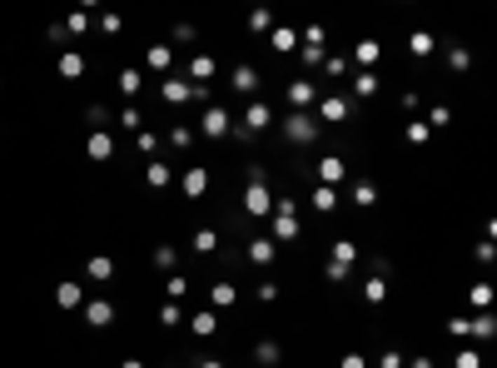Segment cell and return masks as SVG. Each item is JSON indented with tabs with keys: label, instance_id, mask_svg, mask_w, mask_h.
I'll return each instance as SVG.
<instances>
[{
	"label": "cell",
	"instance_id": "6da1fadb",
	"mask_svg": "<svg viewBox=\"0 0 497 368\" xmlns=\"http://www.w3.org/2000/svg\"><path fill=\"white\" fill-rule=\"evenodd\" d=\"M284 139H294V144H313V139H318V120H313V110H294V115L284 120Z\"/></svg>",
	"mask_w": 497,
	"mask_h": 368
},
{
	"label": "cell",
	"instance_id": "7a4b0ae2",
	"mask_svg": "<svg viewBox=\"0 0 497 368\" xmlns=\"http://www.w3.org/2000/svg\"><path fill=\"white\" fill-rule=\"evenodd\" d=\"M244 209H249L254 219H268V214H273V194H268V184H249V189H244Z\"/></svg>",
	"mask_w": 497,
	"mask_h": 368
},
{
	"label": "cell",
	"instance_id": "3957f363",
	"mask_svg": "<svg viewBox=\"0 0 497 368\" xmlns=\"http://www.w3.org/2000/svg\"><path fill=\"white\" fill-rule=\"evenodd\" d=\"M199 130H204L209 139H224V135L234 130V120H229V110H219V104H209V110H204V120H199Z\"/></svg>",
	"mask_w": 497,
	"mask_h": 368
},
{
	"label": "cell",
	"instance_id": "277c9868",
	"mask_svg": "<svg viewBox=\"0 0 497 368\" xmlns=\"http://www.w3.org/2000/svg\"><path fill=\"white\" fill-rule=\"evenodd\" d=\"M318 115L339 125V120H348V115H353V100H348V95H328V100H318Z\"/></svg>",
	"mask_w": 497,
	"mask_h": 368
},
{
	"label": "cell",
	"instance_id": "5b68a950",
	"mask_svg": "<svg viewBox=\"0 0 497 368\" xmlns=\"http://www.w3.org/2000/svg\"><path fill=\"white\" fill-rule=\"evenodd\" d=\"M289 104H294V110H313V104H318V85L313 80H294L289 85Z\"/></svg>",
	"mask_w": 497,
	"mask_h": 368
},
{
	"label": "cell",
	"instance_id": "8992f818",
	"mask_svg": "<svg viewBox=\"0 0 497 368\" xmlns=\"http://www.w3.org/2000/svg\"><path fill=\"white\" fill-rule=\"evenodd\" d=\"M85 324H90V329H109V324H115V304H109V299L85 304Z\"/></svg>",
	"mask_w": 497,
	"mask_h": 368
},
{
	"label": "cell",
	"instance_id": "52a82bcc",
	"mask_svg": "<svg viewBox=\"0 0 497 368\" xmlns=\"http://www.w3.org/2000/svg\"><path fill=\"white\" fill-rule=\"evenodd\" d=\"M318 179L334 189V184H343V179H348V165L339 160V154H328V160H318Z\"/></svg>",
	"mask_w": 497,
	"mask_h": 368
},
{
	"label": "cell",
	"instance_id": "ba28073f",
	"mask_svg": "<svg viewBox=\"0 0 497 368\" xmlns=\"http://www.w3.org/2000/svg\"><path fill=\"white\" fill-rule=\"evenodd\" d=\"M268 120H273V110H268V104H264V100H254V104H249V110H244V130H249V135H259V130H268Z\"/></svg>",
	"mask_w": 497,
	"mask_h": 368
},
{
	"label": "cell",
	"instance_id": "9c48e42d",
	"mask_svg": "<svg viewBox=\"0 0 497 368\" xmlns=\"http://www.w3.org/2000/svg\"><path fill=\"white\" fill-rule=\"evenodd\" d=\"M55 304H60V308H70V313H75V308H85V289H80L75 279H65L60 289H55Z\"/></svg>",
	"mask_w": 497,
	"mask_h": 368
},
{
	"label": "cell",
	"instance_id": "30bf717a",
	"mask_svg": "<svg viewBox=\"0 0 497 368\" xmlns=\"http://www.w3.org/2000/svg\"><path fill=\"white\" fill-rule=\"evenodd\" d=\"M85 274H90L95 284H109V279H115V259H109V254H95L90 264H85Z\"/></svg>",
	"mask_w": 497,
	"mask_h": 368
},
{
	"label": "cell",
	"instance_id": "8fae6325",
	"mask_svg": "<svg viewBox=\"0 0 497 368\" xmlns=\"http://www.w3.org/2000/svg\"><path fill=\"white\" fill-rule=\"evenodd\" d=\"M229 85H234L239 95H254V90H259V70H254V65H234Z\"/></svg>",
	"mask_w": 497,
	"mask_h": 368
},
{
	"label": "cell",
	"instance_id": "7c38bea8",
	"mask_svg": "<svg viewBox=\"0 0 497 368\" xmlns=\"http://www.w3.org/2000/svg\"><path fill=\"white\" fill-rule=\"evenodd\" d=\"M85 149H90V160H115V139H109V135H104V130H95V135H90V144H85Z\"/></svg>",
	"mask_w": 497,
	"mask_h": 368
},
{
	"label": "cell",
	"instance_id": "4fadbf2b",
	"mask_svg": "<svg viewBox=\"0 0 497 368\" xmlns=\"http://www.w3.org/2000/svg\"><path fill=\"white\" fill-rule=\"evenodd\" d=\"M179 189H184V194H189V199H199V194H204V189H209V175H204V170H199V165H194V170H184V179H179Z\"/></svg>",
	"mask_w": 497,
	"mask_h": 368
},
{
	"label": "cell",
	"instance_id": "5bb4252c",
	"mask_svg": "<svg viewBox=\"0 0 497 368\" xmlns=\"http://www.w3.org/2000/svg\"><path fill=\"white\" fill-rule=\"evenodd\" d=\"M268 229H273V239H299V219L294 214H268Z\"/></svg>",
	"mask_w": 497,
	"mask_h": 368
},
{
	"label": "cell",
	"instance_id": "9a60e30c",
	"mask_svg": "<svg viewBox=\"0 0 497 368\" xmlns=\"http://www.w3.org/2000/svg\"><path fill=\"white\" fill-rule=\"evenodd\" d=\"M313 209H318V214H334V209H339V189L313 184Z\"/></svg>",
	"mask_w": 497,
	"mask_h": 368
},
{
	"label": "cell",
	"instance_id": "2e32d148",
	"mask_svg": "<svg viewBox=\"0 0 497 368\" xmlns=\"http://www.w3.org/2000/svg\"><path fill=\"white\" fill-rule=\"evenodd\" d=\"M209 299H214V308H229V304L239 299V289H234V279H219V284L209 289Z\"/></svg>",
	"mask_w": 497,
	"mask_h": 368
},
{
	"label": "cell",
	"instance_id": "e0dca14e",
	"mask_svg": "<svg viewBox=\"0 0 497 368\" xmlns=\"http://www.w3.org/2000/svg\"><path fill=\"white\" fill-rule=\"evenodd\" d=\"M189 329H194L199 339H209V334L219 329V313H214V308H199V313H194V319H189Z\"/></svg>",
	"mask_w": 497,
	"mask_h": 368
},
{
	"label": "cell",
	"instance_id": "ac0fdd59",
	"mask_svg": "<svg viewBox=\"0 0 497 368\" xmlns=\"http://www.w3.org/2000/svg\"><path fill=\"white\" fill-rule=\"evenodd\" d=\"M60 75L65 80H80L85 75V55H80V50H65V55H60Z\"/></svg>",
	"mask_w": 497,
	"mask_h": 368
},
{
	"label": "cell",
	"instance_id": "d6986e66",
	"mask_svg": "<svg viewBox=\"0 0 497 368\" xmlns=\"http://www.w3.org/2000/svg\"><path fill=\"white\" fill-rule=\"evenodd\" d=\"M268 35H273L268 45H273V50H279V55H289V50H299V35H294V30H284V25H273Z\"/></svg>",
	"mask_w": 497,
	"mask_h": 368
},
{
	"label": "cell",
	"instance_id": "ffe728a7",
	"mask_svg": "<svg viewBox=\"0 0 497 368\" xmlns=\"http://www.w3.org/2000/svg\"><path fill=\"white\" fill-rule=\"evenodd\" d=\"M273 254H279V244H273V239H254V244H249V259H254V264H273Z\"/></svg>",
	"mask_w": 497,
	"mask_h": 368
},
{
	"label": "cell",
	"instance_id": "44dd1931",
	"mask_svg": "<svg viewBox=\"0 0 497 368\" xmlns=\"http://www.w3.org/2000/svg\"><path fill=\"white\" fill-rule=\"evenodd\" d=\"M144 65H149L154 75H159V70H170V45H149V50H144Z\"/></svg>",
	"mask_w": 497,
	"mask_h": 368
},
{
	"label": "cell",
	"instance_id": "7402d4cb",
	"mask_svg": "<svg viewBox=\"0 0 497 368\" xmlns=\"http://www.w3.org/2000/svg\"><path fill=\"white\" fill-rule=\"evenodd\" d=\"M348 199H353V204H358V209H368V204H378V189H373V184H368V179H358V184H353V189H348Z\"/></svg>",
	"mask_w": 497,
	"mask_h": 368
},
{
	"label": "cell",
	"instance_id": "603a6c76",
	"mask_svg": "<svg viewBox=\"0 0 497 368\" xmlns=\"http://www.w3.org/2000/svg\"><path fill=\"white\" fill-rule=\"evenodd\" d=\"M254 358H259L264 368H279V363H284V348H279V343H259V348H254Z\"/></svg>",
	"mask_w": 497,
	"mask_h": 368
},
{
	"label": "cell",
	"instance_id": "cb8c5ba5",
	"mask_svg": "<svg viewBox=\"0 0 497 368\" xmlns=\"http://www.w3.org/2000/svg\"><path fill=\"white\" fill-rule=\"evenodd\" d=\"M408 50H413V55L423 60V55H433V50H437V40H433L428 30H418V35H408Z\"/></svg>",
	"mask_w": 497,
	"mask_h": 368
},
{
	"label": "cell",
	"instance_id": "d4e9b609",
	"mask_svg": "<svg viewBox=\"0 0 497 368\" xmlns=\"http://www.w3.org/2000/svg\"><path fill=\"white\" fill-rule=\"evenodd\" d=\"M144 179H149V189H164V184H170V165H164V160H149Z\"/></svg>",
	"mask_w": 497,
	"mask_h": 368
},
{
	"label": "cell",
	"instance_id": "484cf974",
	"mask_svg": "<svg viewBox=\"0 0 497 368\" xmlns=\"http://www.w3.org/2000/svg\"><path fill=\"white\" fill-rule=\"evenodd\" d=\"M353 259H358V244H353V239H334V264H343V269H348Z\"/></svg>",
	"mask_w": 497,
	"mask_h": 368
},
{
	"label": "cell",
	"instance_id": "4316f807",
	"mask_svg": "<svg viewBox=\"0 0 497 368\" xmlns=\"http://www.w3.org/2000/svg\"><path fill=\"white\" fill-rule=\"evenodd\" d=\"M139 90H144V75H139V70H120V95H130V100H135Z\"/></svg>",
	"mask_w": 497,
	"mask_h": 368
},
{
	"label": "cell",
	"instance_id": "83f0119b",
	"mask_svg": "<svg viewBox=\"0 0 497 368\" xmlns=\"http://www.w3.org/2000/svg\"><path fill=\"white\" fill-rule=\"evenodd\" d=\"M189 75H194V85H204V80L214 75V60H209V55H194V60H189Z\"/></svg>",
	"mask_w": 497,
	"mask_h": 368
},
{
	"label": "cell",
	"instance_id": "f1b7e54d",
	"mask_svg": "<svg viewBox=\"0 0 497 368\" xmlns=\"http://www.w3.org/2000/svg\"><path fill=\"white\" fill-rule=\"evenodd\" d=\"M353 95H378V75L373 70H358L353 75Z\"/></svg>",
	"mask_w": 497,
	"mask_h": 368
},
{
	"label": "cell",
	"instance_id": "f546056e",
	"mask_svg": "<svg viewBox=\"0 0 497 368\" xmlns=\"http://www.w3.org/2000/svg\"><path fill=\"white\" fill-rule=\"evenodd\" d=\"M378 55H383V50H378V40H363V45H353V60H358V65H373Z\"/></svg>",
	"mask_w": 497,
	"mask_h": 368
},
{
	"label": "cell",
	"instance_id": "4dcf8cb0",
	"mask_svg": "<svg viewBox=\"0 0 497 368\" xmlns=\"http://www.w3.org/2000/svg\"><path fill=\"white\" fill-rule=\"evenodd\" d=\"M363 299L368 304H383V299H388V279H368L363 284Z\"/></svg>",
	"mask_w": 497,
	"mask_h": 368
},
{
	"label": "cell",
	"instance_id": "1f68e13d",
	"mask_svg": "<svg viewBox=\"0 0 497 368\" xmlns=\"http://www.w3.org/2000/svg\"><path fill=\"white\" fill-rule=\"evenodd\" d=\"M90 30V11H70V20H65V35H85Z\"/></svg>",
	"mask_w": 497,
	"mask_h": 368
},
{
	"label": "cell",
	"instance_id": "d6a6232c",
	"mask_svg": "<svg viewBox=\"0 0 497 368\" xmlns=\"http://www.w3.org/2000/svg\"><path fill=\"white\" fill-rule=\"evenodd\" d=\"M189 244H194L199 254H214V249H219V234H214V229H199V234H194Z\"/></svg>",
	"mask_w": 497,
	"mask_h": 368
},
{
	"label": "cell",
	"instance_id": "836d02e7",
	"mask_svg": "<svg viewBox=\"0 0 497 368\" xmlns=\"http://www.w3.org/2000/svg\"><path fill=\"white\" fill-rule=\"evenodd\" d=\"M120 125H125V130H135V135H139V130H144V115H139V110H135V104H125V110H120Z\"/></svg>",
	"mask_w": 497,
	"mask_h": 368
},
{
	"label": "cell",
	"instance_id": "e575fe53",
	"mask_svg": "<svg viewBox=\"0 0 497 368\" xmlns=\"http://www.w3.org/2000/svg\"><path fill=\"white\" fill-rule=\"evenodd\" d=\"M448 120H453V115H448V104H433V110H428V120H423V125H428V130H443Z\"/></svg>",
	"mask_w": 497,
	"mask_h": 368
},
{
	"label": "cell",
	"instance_id": "d590c367",
	"mask_svg": "<svg viewBox=\"0 0 497 368\" xmlns=\"http://www.w3.org/2000/svg\"><path fill=\"white\" fill-rule=\"evenodd\" d=\"M492 329H497V324H492V313H477L468 334H477V339H492Z\"/></svg>",
	"mask_w": 497,
	"mask_h": 368
},
{
	"label": "cell",
	"instance_id": "8d00e7d4",
	"mask_svg": "<svg viewBox=\"0 0 497 368\" xmlns=\"http://www.w3.org/2000/svg\"><path fill=\"white\" fill-rule=\"evenodd\" d=\"M189 139H194L189 125H175V130H170V144H175V149H189Z\"/></svg>",
	"mask_w": 497,
	"mask_h": 368
},
{
	"label": "cell",
	"instance_id": "74e56055",
	"mask_svg": "<svg viewBox=\"0 0 497 368\" xmlns=\"http://www.w3.org/2000/svg\"><path fill=\"white\" fill-rule=\"evenodd\" d=\"M477 363H482L477 348H458V353H453V368H477Z\"/></svg>",
	"mask_w": 497,
	"mask_h": 368
},
{
	"label": "cell",
	"instance_id": "f35d334b",
	"mask_svg": "<svg viewBox=\"0 0 497 368\" xmlns=\"http://www.w3.org/2000/svg\"><path fill=\"white\" fill-rule=\"evenodd\" d=\"M100 30H104V35H120V30H125V20H120L115 11H104V15H100Z\"/></svg>",
	"mask_w": 497,
	"mask_h": 368
},
{
	"label": "cell",
	"instance_id": "ab89813d",
	"mask_svg": "<svg viewBox=\"0 0 497 368\" xmlns=\"http://www.w3.org/2000/svg\"><path fill=\"white\" fill-rule=\"evenodd\" d=\"M323 75H328V80H339V75H348V60H343V55H334V60H323Z\"/></svg>",
	"mask_w": 497,
	"mask_h": 368
},
{
	"label": "cell",
	"instance_id": "60d3db41",
	"mask_svg": "<svg viewBox=\"0 0 497 368\" xmlns=\"http://www.w3.org/2000/svg\"><path fill=\"white\" fill-rule=\"evenodd\" d=\"M179 319H184V313H179V304H164V308H159V324H164V329H175Z\"/></svg>",
	"mask_w": 497,
	"mask_h": 368
},
{
	"label": "cell",
	"instance_id": "b9f144b4",
	"mask_svg": "<svg viewBox=\"0 0 497 368\" xmlns=\"http://www.w3.org/2000/svg\"><path fill=\"white\" fill-rule=\"evenodd\" d=\"M164 294H170V304H179V299L189 294V279H170V284H164Z\"/></svg>",
	"mask_w": 497,
	"mask_h": 368
},
{
	"label": "cell",
	"instance_id": "7bdbcfd3",
	"mask_svg": "<svg viewBox=\"0 0 497 368\" xmlns=\"http://www.w3.org/2000/svg\"><path fill=\"white\" fill-rule=\"evenodd\" d=\"M249 30H254V35H259V30H273V15H268V11H254V15H249Z\"/></svg>",
	"mask_w": 497,
	"mask_h": 368
},
{
	"label": "cell",
	"instance_id": "ee69618b",
	"mask_svg": "<svg viewBox=\"0 0 497 368\" xmlns=\"http://www.w3.org/2000/svg\"><path fill=\"white\" fill-rule=\"evenodd\" d=\"M448 65H453V70H468V65H472V55L458 45V50H448Z\"/></svg>",
	"mask_w": 497,
	"mask_h": 368
},
{
	"label": "cell",
	"instance_id": "f6af8a7d",
	"mask_svg": "<svg viewBox=\"0 0 497 368\" xmlns=\"http://www.w3.org/2000/svg\"><path fill=\"white\" fill-rule=\"evenodd\" d=\"M408 144H428V125H423V120L408 125Z\"/></svg>",
	"mask_w": 497,
	"mask_h": 368
},
{
	"label": "cell",
	"instance_id": "bcb514c9",
	"mask_svg": "<svg viewBox=\"0 0 497 368\" xmlns=\"http://www.w3.org/2000/svg\"><path fill=\"white\" fill-rule=\"evenodd\" d=\"M135 144H139L144 154H154V149H159V139H154V130H139V135H135Z\"/></svg>",
	"mask_w": 497,
	"mask_h": 368
},
{
	"label": "cell",
	"instance_id": "7dc6e473",
	"mask_svg": "<svg viewBox=\"0 0 497 368\" xmlns=\"http://www.w3.org/2000/svg\"><path fill=\"white\" fill-rule=\"evenodd\" d=\"M378 368H403V353L388 348V353H378Z\"/></svg>",
	"mask_w": 497,
	"mask_h": 368
},
{
	"label": "cell",
	"instance_id": "c3c4849f",
	"mask_svg": "<svg viewBox=\"0 0 497 368\" xmlns=\"http://www.w3.org/2000/svg\"><path fill=\"white\" fill-rule=\"evenodd\" d=\"M468 329H472V319H448V334L453 339H468Z\"/></svg>",
	"mask_w": 497,
	"mask_h": 368
},
{
	"label": "cell",
	"instance_id": "681fc988",
	"mask_svg": "<svg viewBox=\"0 0 497 368\" xmlns=\"http://www.w3.org/2000/svg\"><path fill=\"white\" fill-rule=\"evenodd\" d=\"M85 120H90L95 130H104V120H109V115H104V104H90V115H85Z\"/></svg>",
	"mask_w": 497,
	"mask_h": 368
},
{
	"label": "cell",
	"instance_id": "f907efd6",
	"mask_svg": "<svg viewBox=\"0 0 497 368\" xmlns=\"http://www.w3.org/2000/svg\"><path fill=\"white\" fill-rule=\"evenodd\" d=\"M259 299H264V304H273V299H279V284L264 279V284H259Z\"/></svg>",
	"mask_w": 497,
	"mask_h": 368
},
{
	"label": "cell",
	"instance_id": "816d5d0a",
	"mask_svg": "<svg viewBox=\"0 0 497 368\" xmlns=\"http://www.w3.org/2000/svg\"><path fill=\"white\" fill-rule=\"evenodd\" d=\"M154 264L159 269H175V249H154Z\"/></svg>",
	"mask_w": 497,
	"mask_h": 368
},
{
	"label": "cell",
	"instance_id": "f5cc1de1",
	"mask_svg": "<svg viewBox=\"0 0 497 368\" xmlns=\"http://www.w3.org/2000/svg\"><path fill=\"white\" fill-rule=\"evenodd\" d=\"M472 304H477V308H487V304H492V289H487V284H477V289H472Z\"/></svg>",
	"mask_w": 497,
	"mask_h": 368
},
{
	"label": "cell",
	"instance_id": "db71d44e",
	"mask_svg": "<svg viewBox=\"0 0 497 368\" xmlns=\"http://www.w3.org/2000/svg\"><path fill=\"white\" fill-rule=\"evenodd\" d=\"M175 40L179 45H194V25H175Z\"/></svg>",
	"mask_w": 497,
	"mask_h": 368
},
{
	"label": "cell",
	"instance_id": "11a10c76",
	"mask_svg": "<svg viewBox=\"0 0 497 368\" xmlns=\"http://www.w3.org/2000/svg\"><path fill=\"white\" fill-rule=\"evenodd\" d=\"M264 179H268V170H264V165L254 160V165H249V184H264Z\"/></svg>",
	"mask_w": 497,
	"mask_h": 368
},
{
	"label": "cell",
	"instance_id": "9f6ffc18",
	"mask_svg": "<svg viewBox=\"0 0 497 368\" xmlns=\"http://www.w3.org/2000/svg\"><path fill=\"white\" fill-rule=\"evenodd\" d=\"M339 368H368V363H363V353H343V358H339Z\"/></svg>",
	"mask_w": 497,
	"mask_h": 368
},
{
	"label": "cell",
	"instance_id": "6f0895ef",
	"mask_svg": "<svg viewBox=\"0 0 497 368\" xmlns=\"http://www.w3.org/2000/svg\"><path fill=\"white\" fill-rule=\"evenodd\" d=\"M199 368H229V363H224V358H204Z\"/></svg>",
	"mask_w": 497,
	"mask_h": 368
},
{
	"label": "cell",
	"instance_id": "680465c9",
	"mask_svg": "<svg viewBox=\"0 0 497 368\" xmlns=\"http://www.w3.org/2000/svg\"><path fill=\"white\" fill-rule=\"evenodd\" d=\"M408 368H433V358H408Z\"/></svg>",
	"mask_w": 497,
	"mask_h": 368
},
{
	"label": "cell",
	"instance_id": "91938a15",
	"mask_svg": "<svg viewBox=\"0 0 497 368\" xmlns=\"http://www.w3.org/2000/svg\"><path fill=\"white\" fill-rule=\"evenodd\" d=\"M120 368H144V358H125V363H120Z\"/></svg>",
	"mask_w": 497,
	"mask_h": 368
}]
</instances>
